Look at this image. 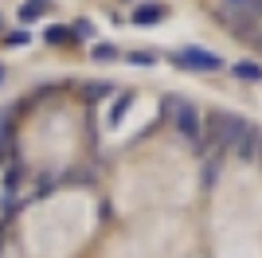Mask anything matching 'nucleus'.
Returning a JSON list of instances; mask_svg holds the SVG:
<instances>
[{"instance_id": "f257e3e1", "label": "nucleus", "mask_w": 262, "mask_h": 258, "mask_svg": "<svg viewBox=\"0 0 262 258\" xmlns=\"http://www.w3.org/2000/svg\"><path fill=\"white\" fill-rule=\"evenodd\" d=\"M172 59H176V67H184V71H219V67H223V59H219L215 51H204V47H180Z\"/></svg>"}, {"instance_id": "f03ea898", "label": "nucleus", "mask_w": 262, "mask_h": 258, "mask_svg": "<svg viewBox=\"0 0 262 258\" xmlns=\"http://www.w3.org/2000/svg\"><path fill=\"white\" fill-rule=\"evenodd\" d=\"M172 118H176V133L188 141H200V110L192 102H172Z\"/></svg>"}, {"instance_id": "7ed1b4c3", "label": "nucleus", "mask_w": 262, "mask_h": 258, "mask_svg": "<svg viewBox=\"0 0 262 258\" xmlns=\"http://www.w3.org/2000/svg\"><path fill=\"white\" fill-rule=\"evenodd\" d=\"M211 125H215L219 141H223V145H231V149H235V141L243 137V129L251 125V121H243V118H235V114H223V110H219V114H211Z\"/></svg>"}, {"instance_id": "20e7f679", "label": "nucleus", "mask_w": 262, "mask_h": 258, "mask_svg": "<svg viewBox=\"0 0 262 258\" xmlns=\"http://www.w3.org/2000/svg\"><path fill=\"white\" fill-rule=\"evenodd\" d=\"M258 145H262L258 129L247 125V129H243V137L235 141V153H239V161H254V157H258Z\"/></svg>"}, {"instance_id": "39448f33", "label": "nucleus", "mask_w": 262, "mask_h": 258, "mask_svg": "<svg viewBox=\"0 0 262 258\" xmlns=\"http://www.w3.org/2000/svg\"><path fill=\"white\" fill-rule=\"evenodd\" d=\"M231 71H235V78H243V82H262V67L254 63V59H243V63H235Z\"/></svg>"}, {"instance_id": "423d86ee", "label": "nucleus", "mask_w": 262, "mask_h": 258, "mask_svg": "<svg viewBox=\"0 0 262 258\" xmlns=\"http://www.w3.org/2000/svg\"><path fill=\"white\" fill-rule=\"evenodd\" d=\"M164 20V8L161 4H145V8L133 12V24H161Z\"/></svg>"}, {"instance_id": "0eeeda50", "label": "nucleus", "mask_w": 262, "mask_h": 258, "mask_svg": "<svg viewBox=\"0 0 262 258\" xmlns=\"http://www.w3.org/2000/svg\"><path fill=\"white\" fill-rule=\"evenodd\" d=\"M129 106H133V98H129V94H121L118 102H114V110H110V125H118V121L129 114Z\"/></svg>"}, {"instance_id": "6e6552de", "label": "nucleus", "mask_w": 262, "mask_h": 258, "mask_svg": "<svg viewBox=\"0 0 262 258\" xmlns=\"http://www.w3.org/2000/svg\"><path fill=\"white\" fill-rule=\"evenodd\" d=\"M43 39H47V43H63V39H71V28H63V24H51V28L43 32Z\"/></svg>"}, {"instance_id": "1a4fd4ad", "label": "nucleus", "mask_w": 262, "mask_h": 258, "mask_svg": "<svg viewBox=\"0 0 262 258\" xmlns=\"http://www.w3.org/2000/svg\"><path fill=\"white\" fill-rule=\"evenodd\" d=\"M39 16H43V4H32V0H28V4H24V8H20V20H24V24L39 20Z\"/></svg>"}, {"instance_id": "9d476101", "label": "nucleus", "mask_w": 262, "mask_h": 258, "mask_svg": "<svg viewBox=\"0 0 262 258\" xmlns=\"http://www.w3.org/2000/svg\"><path fill=\"white\" fill-rule=\"evenodd\" d=\"M125 59H129V63H137V67H153V63H157V55H153V51H129Z\"/></svg>"}, {"instance_id": "9b49d317", "label": "nucleus", "mask_w": 262, "mask_h": 258, "mask_svg": "<svg viewBox=\"0 0 262 258\" xmlns=\"http://www.w3.org/2000/svg\"><path fill=\"white\" fill-rule=\"evenodd\" d=\"M231 12H262V0H231Z\"/></svg>"}, {"instance_id": "f8f14e48", "label": "nucleus", "mask_w": 262, "mask_h": 258, "mask_svg": "<svg viewBox=\"0 0 262 258\" xmlns=\"http://www.w3.org/2000/svg\"><path fill=\"white\" fill-rule=\"evenodd\" d=\"M71 32H78L75 39H90V35H98V32H94V24H90V20H78L75 28H71Z\"/></svg>"}, {"instance_id": "ddd939ff", "label": "nucleus", "mask_w": 262, "mask_h": 258, "mask_svg": "<svg viewBox=\"0 0 262 258\" xmlns=\"http://www.w3.org/2000/svg\"><path fill=\"white\" fill-rule=\"evenodd\" d=\"M114 47H110V43H98V47H94V59H98V63H110V59H114Z\"/></svg>"}, {"instance_id": "4468645a", "label": "nucleus", "mask_w": 262, "mask_h": 258, "mask_svg": "<svg viewBox=\"0 0 262 258\" xmlns=\"http://www.w3.org/2000/svg\"><path fill=\"white\" fill-rule=\"evenodd\" d=\"M28 39H32V35H28V32H12V35H8V47H24V43H28Z\"/></svg>"}, {"instance_id": "2eb2a0df", "label": "nucleus", "mask_w": 262, "mask_h": 258, "mask_svg": "<svg viewBox=\"0 0 262 258\" xmlns=\"http://www.w3.org/2000/svg\"><path fill=\"white\" fill-rule=\"evenodd\" d=\"M0 82H4V67H0Z\"/></svg>"}, {"instance_id": "dca6fc26", "label": "nucleus", "mask_w": 262, "mask_h": 258, "mask_svg": "<svg viewBox=\"0 0 262 258\" xmlns=\"http://www.w3.org/2000/svg\"><path fill=\"white\" fill-rule=\"evenodd\" d=\"M258 161H262V145H258Z\"/></svg>"}, {"instance_id": "f3484780", "label": "nucleus", "mask_w": 262, "mask_h": 258, "mask_svg": "<svg viewBox=\"0 0 262 258\" xmlns=\"http://www.w3.org/2000/svg\"><path fill=\"white\" fill-rule=\"evenodd\" d=\"M32 4H39V0H32Z\"/></svg>"}]
</instances>
